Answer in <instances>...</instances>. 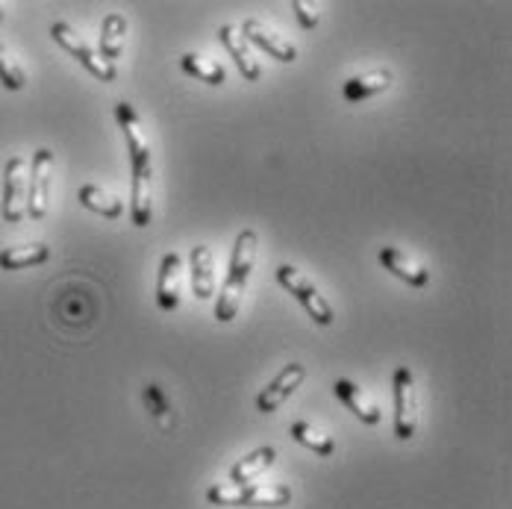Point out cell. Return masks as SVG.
Segmentation results:
<instances>
[{"label": "cell", "instance_id": "4", "mask_svg": "<svg viewBox=\"0 0 512 509\" xmlns=\"http://www.w3.org/2000/svg\"><path fill=\"white\" fill-rule=\"evenodd\" d=\"M51 39L62 48L65 53H71L92 77H98L103 83H115L118 80V71H115V62H106L101 53L95 48L86 45V39L65 21H53L51 24Z\"/></svg>", "mask_w": 512, "mask_h": 509}, {"label": "cell", "instance_id": "1", "mask_svg": "<svg viewBox=\"0 0 512 509\" xmlns=\"http://www.w3.org/2000/svg\"><path fill=\"white\" fill-rule=\"evenodd\" d=\"M115 118L118 127L124 133L127 142V153H130V168H133V198H130V218L133 224L142 230L151 224L154 218V153H151V142L142 130L139 112L127 101L115 106Z\"/></svg>", "mask_w": 512, "mask_h": 509}, {"label": "cell", "instance_id": "16", "mask_svg": "<svg viewBox=\"0 0 512 509\" xmlns=\"http://www.w3.org/2000/svg\"><path fill=\"white\" fill-rule=\"evenodd\" d=\"M392 86V71L389 68H377V71H368V74H357L351 77L345 86H342V98L348 103H359L386 92Z\"/></svg>", "mask_w": 512, "mask_h": 509}, {"label": "cell", "instance_id": "10", "mask_svg": "<svg viewBox=\"0 0 512 509\" xmlns=\"http://www.w3.org/2000/svg\"><path fill=\"white\" fill-rule=\"evenodd\" d=\"M239 33L245 36L248 45H256L259 51H265L271 59H277V62H295V59H298V48H295L289 39H283L280 33H274L271 27H265V24L256 21V18H248V21L239 27Z\"/></svg>", "mask_w": 512, "mask_h": 509}, {"label": "cell", "instance_id": "7", "mask_svg": "<svg viewBox=\"0 0 512 509\" xmlns=\"http://www.w3.org/2000/svg\"><path fill=\"white\" fill-rule=\"evenodd\" d=\"M0 215H3L6 224H18L27 215V162H24V156H9L6 159Z\"/></svg>", "mask_w": 512, "mask_h": 509}, {"label": "cell", "instance_id": "15", "mask_svg": "<svg viewBox=\"0 0 512 509\" xmlns=\"http://www.w3.org/2000/svg\"><path fill=\"white\" fill-rule=\"evenodd\" d=\"M333 395L345 404V407L351 409L354 415H357L362 424H380V407L359 389L357 383H351V380H336L333 383Z\"/></svg>", "mask_w": 512, "mask_h": 509}, {"label": "cell", "instance_id": "2", "mask_svg": "<svg viewBox=\"0 0 512 509\" xmlns=\"http://www.w3.org/2000/svg\"><path fill=\"white\" fill-rule=\"evenodd\" d=\"M256 245H259L256 230H242V233L236 236L233 256H230V271H227V280H224L221 295H218V301H215V318H218L221 324H230V321L239 315V306H242L245 289H248V280H251V271H254Z\"/></svg>", "mask_w": 512, "mask_h": 509}, {"label": "cell", "instance_id": "11", "mask_svg": "<svg viewBox=\"0 0 512 509\" xmlns=\"http://www.w3.org/2000/svg\"><path fill=\"white\" fill-rule=\"evenodd\" d=\"M180 292H183V259L177 251L162 256L159 265V280H156V304L165 312H174L180 306Z\"/></svg>", "mask_w": 512, "mask_h": 509}, {"label": "cell", "instance_id": "3", "mask_svg": "<svg viewBox=\"0 0 512 509\" xmlns=\"http://www.w3.org/2000/svg\"><path fill=\"white\" fill-rule=\"evenodd\" d=\"M206 501L215 507H286L292 501V489L283 483H218L206 492Z\"/></svg>", "mask_w": 512, "mask_h": 509}, {"label": "cell", "instance_id": "5", "mask_svg": "<svg viewBox=\"0 0 512 509\" xmlns=\"http://www.w3.org/2000/svg\"><path fill=\"white\" fill-rule=\"evenodd\" d=\"M277 280H280V286L289 292V295H295L301 306L309 312V318H315V324H321V327H330L333 324V306L327 304V298L309 283L307 277L295 268V265H280L277 268Z\"/></svg>", "mask_w": 512, "mask_h": 509}, {"label": "cell", "instance_id": "8", "mask_svg": "<svg viewBox=\"0 0 512 509\" xmlns=\"http://www.w3.org/2000/svg\"><path fill=\"white\" fill-rule=\"evenodd\" d=\"M51 177H53V153L39 148L30 162V183H27V215L33 221H42L48 215L51 204Z\"/></svg>", "mask_w": 512, "mask_h": 509}, {"label": "cell", "instance_id": "9", "mask_svg": "<svg viewBox=\"0 0 512 509\" xmlns=\"http://www.w3.org/2000/svg\"><path fill=\"white\" fill-rule=\"evenodd\" d=\"M307 380V365H301V362H289L262 392H259V398H256V409L259 412H265V415H271V412H277V409L283 407L298 389H301V383Z\"/></svg>", "mask_w": 512, "mask_h": 509}, {"label": "cell", "instance_id": "21", "mask_svg": "<svg viewBox=\"0 0 512 509\" xmlns=\"http://www.w3.org/2000/svg\"><path fill=\"white\" fill-rule=\"evenodd\" d=\"M180 65H183V71H186V74L198 77L201 83H209V86H221V83H227V71H224V65H221V62H215V59H206V56H201V53H183Z\"/></svg>", "mask_w": 512, "mask_h": 509}, {"label": "cell", "instance_id": "20", "mask_svg": "<svg viewBox=\"0 0 512 509\" xmlns=\"http://www.w3.org/2000/svg\"><path fill=\"white\" fill-rule=\"evenodd\" d=\"M127 42V18L121 12H109L101 24V56L106 62L118 59Z\"/></svg>", "mask_w": 512, "mask_h": 509}, {"label": "cell", "instance_id": "18", "mask_svg": "<svg viewBox=\"0 0 512 509\" xmlns=\"http://www.w3.org/2000/svg\"><path fill=\"white\" fill-rule=\"evenodd\" d=\"M274 459H277V451L271 445L256 448V451H251L248 457H242L230 468V480L233 483H254L259 474H265L274 465Z\"/></svg>", "mask_w": 512, "mask_h": 509}, {"label": "cell", "instance_id": "23", "mask_svg": "<svg viewBox=\"0 0 512 509\" xmlns=\"http://www.w3.org/2000/svg\"><path fill=\"white\" fill-rule=\"evenodd\" d=\"M145 404H148L151 415H154L156 424H159L162 430H171V427H174V407H171V401L165 398V392H162L156 383H148V386H145Z\"/></svg>", "mask_w": 512, "mask_h": 509}, {"label": "cell", "instance_id": "17", "mask_svg": "<svg viewBox=\"0 0 512 509\" xmlns=\"http://www.w3.org/2000/svg\"><path fill=\"white\" fill-rule=\"evenodd\" d=\"M77 198H80V204L86 206L89 212L103 215V218H121V215H124V201L115 198L112 192H106L103 186H95V183L80 186Z\"/></svg>", "mask_w": 512, "mask_h": 509}, {"label": "cell", "instance_id": "24", "mask_svg": "<svg viewBox=\"0 0 512 509\" xmlns=\"http://www.w3.org/2000/svg\"><path fill=\"white\" fill-rule=\"evenodd\" d=\"M0 83H3V89H9V92H21V89L27 86L24 68L15 62L12 53L6 51V45H0Z\"/></svg>", "mask_w": 512, "mask_h": 509}, {"label": "cell", "instance_id": "14", "mask_svg": "<svg viewBox=\"0 0 512 509\" xmlns=\"http://www.w3.org/2000/svg\"><path fill=\"white\" fill-rule=\"evenodd\" d=\"M380 262L386 271H392L398 280H404L412 289H424L430 283V271L421 268L418 262H412L410 256L401 254L398 248H380Z\"/></svg>", "mask_w": 512, "mask_h": 509}, {"label": "cell", "instance_id": "6", "mask_svg": "<svg viewBox=\"0 0 512 509\" xmlns=\"http://www.w3.org/2000/svg\"><path fill=\"white\" fill-rule=\"evenodd\" d=\"M392 389H395V436L401 442H410L418 430V398H415V374L407 365L395 371Z\"/></svg>", "mask_w": 512, "mask_h": 509}, {"label": "cell", "instance_id": "26", "mask_svg": "<svg viewBox=\"0 0 512 509\" xmlns=\"http://www.w3.org/2000/svg\"><path fill=\"white\" fill-rule=\"evenodd\" d=\"M0 21H3V3H0Z\"/></svg>", "mask_w": 512, "mask_h": 509}, {"label": "cell", "instance_id": "13", "mask_svg": "<svg viewBox=\"0 0 512 509\" xmlns=\"http://www.w3.org/2000/svg\"><path fill=\"white\" fill-rule=\"evenodd\" d=\"M192 292L198 301H209L215 295V256L209 245H195L192 254Z\"/></svg>", "mask_w": 512, "mask_h": 509}, {"label": "cell", "instance_id": "19", "mask_svg": "<svg viewBox=\"0 0 512 509\" xmlns=\"http://www.w3.org/2000/svg\"><path fill=\"white\" fill-rule=\"evenodd\" d=\"M51 259V248L42 242L33 245H21V248H3L0 251V268L3 271H21V268H33Z\"/></svg>", "mask_w": 512, "mask_h": 509}, {"label": "cell", "instance_id": "12", "mask_svg": "<svg viewBox=\"0 0 512 509\" xmlns=\"http://www.w3.org/2000/svg\"><path fill=\"white\" fill-rule=\"evenodd\" d=\"M218 42L224 45V51L230 53V59L236 62L239 74H242L248 83H256V80L262 77V68H259V62H256L254 51H251V45L245 42V36L239 33L236 24L218 27Z\"/></svg>", "mask_w": 512, "mask_h": 509}, {"label": "cell", "instance_id": "22", "mask_svg": "<svg viewBox=\"0 0 512 509\" xmlns=\"http://www.w3.org/2000/svg\"><path fill=\"white\" fill-rule=\"evenodd\" d=\"M289 436H292L298 445L309 448L312 454H318V457H330V454L336 451V442H333L330 436H324L321 430H315L309 421H295V424L289 427Z\"/></svg>", "mask_w": 512, "mask_h": 509}, {"label": "cell", "instance_id": "25", "mask_svg": "<svg viewBox=\"0 0 512 509\" xmlns=\"http://www.w3.org/2000/svg\"><path fill=\"white\" fill-rule=\"evenodd\" d=\"M292 9L298 12V21H301L304 30H315V27H318V9H315L312 3H307V0H295Z\"/></svg>", "mask_w": 512, "mask_h": 509}]
</instances>
